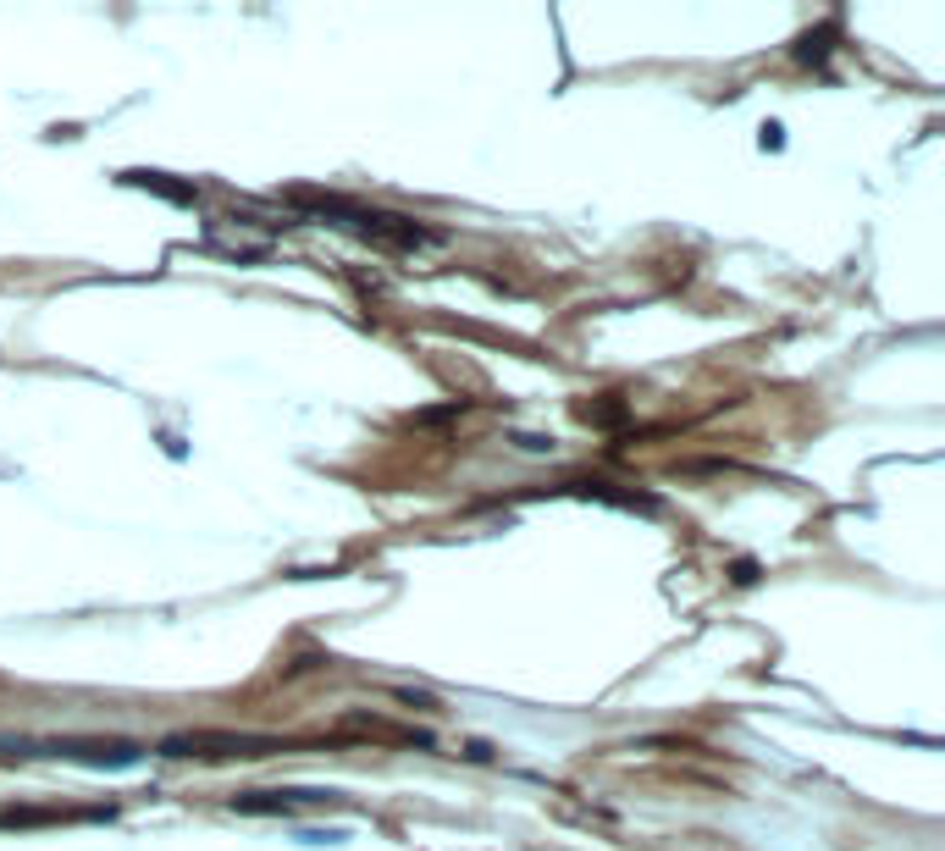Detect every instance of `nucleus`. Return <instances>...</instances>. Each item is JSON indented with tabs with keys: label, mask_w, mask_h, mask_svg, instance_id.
<instances>
[{
	"label": "nucleus",
	"mask_w": 945,
	"mask_h": 851,
	"mask_svg": "<svg viewBox=\"0 0 945 851\" xmlns=\"http://www.w3.org/2000/svg\"><path fill=\"white\" fill-rule=\"evenodd\" d=\"M51 757L89 763V768H128L139 763V746L133 741H51Z\"/></svg>",
	"instance_id": "obj_3"
},
{
	"label": "nucleus",
	"mask_w": 945,
	"mask_h": 851,
	"mask_svg": "<svg viewBox=\"0 0 945 851\" xmlns=\"http://www.w3.org/2000/svg\"><path fill=\"white\" fill-rule=\"evenodd\" d=\"M128 183H139V188H155V194H167V200H194V188H178V183H167L161 172H128Z\"/></svg>",
	"instance_id": "obj_4"
},
{
	"label": "nucleus",
	"mask_w": 945,
	"mask_h": 851,
	"mask_svg": "<svg viewBox=\"0 0 945 851\" xmlns=\"http://www.w3.org/2000/svg\"><path fill=\"white\" fill-rule=\"evenodd\" d=\"M581 414H587V420H598V425H614V420L625 414V403H587Z\"/></svg>",
	"instance_id": "obj_5"
},
{
	"label": "nucleus",
	"mask_w": 945,
	"mask_h": 851,
	"mask_svg": "<svg viewBox=\"0 0 945 851\" xmlns=\"http://www.w3.org/2000/svg\"><path fill=\"white\" fill-rule=\"evenodd\" d=\"M161 752L167 757H271V752H288V741H277V735H233V730H194V735H167Z\"/></svg>",
	"instance_id": "obj_1"
},
{
	"label": "nucleus",
	"mask_w": 945,
	"mask_h": 851,
	"mask_svg": "<svg viewBox=\"0 0 945 851\" xmlns=\"http://www.w3.org/2000/svg\"><path fill=\"white\" fill-rule=\"evenodd\" d=\"M515 443H520L526 454H554V438H531V432H520Z\"/></svg>",
	"instance_id": "obj_6"
},
{
	"label": "nucleus",
	"mask_w": 945,
	"mask_h": 851,
	"mask_svg": "<svg viewBox=\"0 0 945 851\" xmlns=\"http://www.w3.org/2000/svg\"><path fill=\"white\" fill-rule=\"evenodd\" d=\"M332 801H337L332 790H244V796H233V812H249V818L282 812V818H293V812L332 807Z\"/></svg>",
	"instance_id": "obj_2"
}]
</instances>
